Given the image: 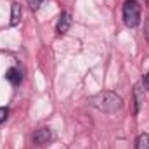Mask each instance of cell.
Segmentation results:
<instances>
[{"label":"cell","instance_id":"cell-2","mask_svg":"<svg viewBox=\"0 0 149 149\" xmlns=\"http://www.w3.org/2000/svg\"><path fill=\"white\" fill-rule=\"evenodd\" d=\"M123 23L128 28H137L141 24V3L137 0H125L121 9Z\"/></svg>","mask_w":149,"mask_h":149},{"label":"cell","instance_id":"cell-6","mask_svg":"<svg viewBox=\"0 0 149 149\" xmlns=\"http://www.w3.org/2000/svg\"><path fill=\"white\" fill-rule=\"evenodd\" d=\"M5 80L9 83H12V85H19L21 80H23V74H21V71L17 68H9L5 71Z\"/></svg>","mask_w":149,"mask_h":149},{"label":"cell","instance_id":"cell-12","mask_svg":"<svg viewBox=\"0 0 149 149\" xmlns=\"http://www.w3.org/2000/svg\"><path fill=\"white\" fill-rule=\"evenodd\" d=\"M144 87H146V88L149 90V71L144 74Z\"/></svg>","mask_w":149,"mask_h":149},{"label":"cell","instance_id":"cell-4","mask_svg":"<svg viewBox=\"0 0 149 149\" xmlns=\"http://www.w3.org/2000/svg\"><path fill=\"white\" fill-rule=\"evenodd\" d=\"M70 28H71V14H70V12H61V16H59V19H57V26H56L57 35L68 33Z\"/></svg>","mask_w":149,"mask_h":149},{"label":"cell","instance_id":"cell-10","mask_svg":"<svg viewBox=\"0 0 149 149\" xmlns=\"http://www.w3.org/2000/svg\"><path fill=\"white\" fill-rule=\"evenodd\" d=\"M7 114H9V109L7 108H0V123H3L7 120Z\"/></svg>","mask_w":149,"mask_h":149},{"label":"cell","instance_id":"cell-1","mask_svg":"<svg viewBox=\"0 0 149 149\" xmlns=\"http://www.w3.org/2000/svg\"><path fill=\"white\" fill-rule=\"evenodd\" d=\"M87 102L99 109L102 113H116L123 108V99L121 95H118L116 92H111V90H102V92H97L94 95H90L87 99Z\"/></svg>","mask_w":149,"mask_h":149},{"label":"cell","instance_id":"cell-11","mask_svg":"<svg viewBox=\"0 0 149 149\" xmlns=\"http://www.w3.org/2000/svg\"><path fill=\"white\" fill-rule=\"evenodd\" d=\"M144 37H146V40L149 42V17L146 19V24H144Z\"/></svg>","mask_w":149,"mask_h":149},{"label":"cell","instance_id":"cell-9","mask_svg":"<svg viewBox=\"0 0 149 149\" xmlns=\"http://www.w3.org/2000/svg\"><path fill=\"white\" fill-rule=\"evenodd\" d=\"M26 2H28V5H30V9H31V10H37L38 7L42 5V2H43V0H26Z\"/></svg>","mask_w":149,"mask_h":149},{"label":"cell","instance_id":"cell-5","mask_svg":"<svg viewBox=\"0 0 149 149\" xmlns=\"http://www.w3.org/2000/svg\"><path fill=\"white\" fill-rule=\"evenodd\" d=\"M142 106H144V90H142V87L137 85L134 88V113L139 114Z\"/></svg>","mask_w":149,"mask_h":149},{"label":"cell","instance_id":"cell-8","mask_svg":"<svg viewBox=\"0 0 149 149\" xmlns=\"http://www.w3.org/2000/svg\"><path fill=\"white\" fill-rule=\"evenodd\" d=\"M135 149H149V134H141L135 141Z\"/></svg>","mask_w":149,"mask_h":149},{"label":"cell","instance_id":"cell-7","mask_svg":"<svg viewBox=\"0 0 149 149\" xmlns=\"http://www.w3.org/2000/svg\"><path fill=\"white\" fill-rule=\"evenodd\" d=\"M21 21V5L17 2H12L10 5V26H17Z\"/></svg>","mask_w":149,"mask_h":149},{"label":"cell","instance_id":"cell-3","mask_svg":"<svg viewBox=\"0 0 149 149\" xmlns=\"http://www.w3.org/2000/svg\"><path fill=\"white\" fill-rule=\"evenodd\" d=\"M31 141L35 146H43V144H49L52 141V132L49 128H38L33 132L31 135Z\"/></svg>","mask_w":149,"mask_h":149}]
</instances>
